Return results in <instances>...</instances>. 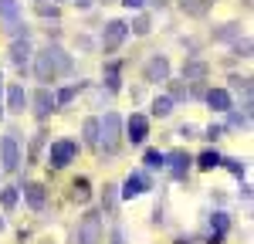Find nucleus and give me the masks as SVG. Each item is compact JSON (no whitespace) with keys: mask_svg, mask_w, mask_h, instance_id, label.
Masks as SVG:
<instances>
[{"mask_svg":"<svg viewBox=\"0 0 254 244\" xmlns=\"http://www.w3.org/2000/svg\"><path fill=\"white\" fill-rule=\"evenodd\" d=\"M146 81H170V58L166 55H153L146 61Z\"/></svg>","mask_w":254,"mask_h":244,"instance_id":"obj_7","label":"nucleus"},{"mask_svg":"<svg viewBox=\"0 0 254 244\" xmlns=\"http://www.w3.org/2000/svg\"><path fill=\"white\" fill-rule=\"evenodd\" d=\"M231 88H234V92H241V95L248 99V95H251V78H241V75H231Z\"/></svg>","mask_w":254,"mask_h":244,"instance_id":"obj_27","label":"nucleus"},{"mask_svg":"<svg viewBox=\"0 0 254 244\" xmlns=\"http://www.w3.org/2000/svg\"><path fill=\"white\" fill-rule=\"evenodd\" d=\"M146 136H149V119L146 116H129V122H126V139L129 142H146Z\"/></svg>","mask_w":254,"mask_h":244,"instance_id":"obj_9","label":"nucleus"},{"mask_svg":"<svg viewBox=\"0 0 254 244\" xmlns=\"http://www.w3.org/2000/svg\"><path fill=\"white\" fill-rule=\"evenodd\" d=\"M176 244H190V241H176Z\"/></svg>","mask_w":254,"mask_h":244,"instance_id":"obj_45","label":"nucleus"},{"mask_svg":"<svg viewBox=\"0 0 254 244\" xmlns=\"http://www.w3.org/2000/svg\"><path fill=\"white\" fill-rule=\"evenodd\" d=\"M7 34H10V38H24L27 41V24H20V20H10V24H7Z\"/></svg>","mask_w":254,"mask_h":244,"instance_id":"obj_31","label":"nucleus"},{"mask_svg":"<svg viewBox=\"0 0 254 244\" xmlns=\"http://www.w3.org/2000/svg\"><path fill=\"white\" fill-rule=\"evenodd\" d=\"M220 136H224V129H220V125H210V129H207V139H220Z\"/></svg>","mask_w":254,"mask_h":244,"instance_id":"obj_37","label":"nucleus"},{"mask_svg":"<svg viewBox=\"0 0 254 244\" xmlns=\"http://www.w3.org/2000/svg\"><path fill=\"white\" fill-rule=\"evenodd\" d=\"M27 102L34 105V116H38V119H48V116L55 112V95H51L48 88H38L34 99H27Z\"/></svg>","mask_w":254,"mask_h":244,"instance_id":"obj_11","label":"nucleus"},{"mask_svg":"<svg viewBox=\"0 0 254 244\" xmlns=\"http://www.w3.org/2000/svg\"><path fill=\"white\" fill-rule=\"evenodd\" d=\"M27 99H31V95H27V92H24V85H10V88H7V109H10V112H24V109H27Z\"/></svg>","mask_w":254,"mask_h":244,"instance_id":"obj_14","label":"nucleus"},{"mask_svg":"<svg viewBox=\"0 0 254 244\" xmlns=\"http://www.w3.org/2000/svg\"><path fill=\"white\" fill-rule=\"evenodd\" d=\"M234 58H251V38L234 41Z\"/></svg>","mask_w":254,"mask_h":244,"instance_id":"obj_33","label":"nucleus"},{"mask_svg":"<svg viewBox=\"0 0 254 244\" xmlns=\"http://www.w3.org/2000/svg\"><path fill=\"white\" fill-rule=\"evenodd\" d=\"M78 244H102V214L98 210H88L78 221V234H75Z\"/></svg>","mask_w":254,"mask_h":244,"instance_id":"obj_3","label":"nucleus"},{"mask_svg":"<svg viewBox=\"0 0 254 244\" xmlns=\"http://www.w3.org/2000/svg\"><path fill=\"white\" fill-rule=\"evenodd\" d=\"M126 27H132V34H139V38H146V34L153 31V20L146 17V14H139V17L132 20V24H126Z\"/></svg>","mask_w":254,"mask_h":244,"instance_id":"obj_24","label":"nucleus"},{"mask_svg":"<svg viewBox=\"0 0 254 244\" xmlns=\"http://www.w3.org/2000/svg\"><path fill=\"white\" fill-rule=\"evenodd\" d=\"M227 227H231V217H227L224 210H217V214H214V234L224 238V234H227Z\"/></svg>","mask_w":254,"mask_h":244,"instance_id":"obj_28","label":"nucleus"},{"mask_svg":"<svg viewBox=\"0 0 254 244\" xmlns=\"http://www.w3.org/2000/svg\"><path fill=\"white\" fill-rule=\"evenodd\" d=\"M17 186H7V190H3V193H0V203H3V210H14V207H17Z\"/></svg>","mask_w":254,"mask_h":244,"instance_id":"obj_26","label":"nucleus"},{"mask_svg":"<svg viewBox=\"0 0 254 244\" xmlns=\"http://www.w3.org/2000/svg\"><path fill=\"white\" fill-rule=\"evenodd\" d=\"M24 200L31 210H44V203H48V190H44V183H27L24 186Z\"/></svg>","mask_w":254,"mask_h":244,"instance_id":"obj_12","label":"nucleus"},{"mask_svg":"<svg viewBox=\"0 0 254 244\" xmlns=\"http://www.w3.org/2000/svg\"><path fill=\"white\" fill-rule=\"evenodd\" d=\"M38 14H41V17H58V7H48V3H38Z\"/></svg>","mask_w":254,"mask_h":244,"instance_id":"obj_36","label":"nucleus"},{"mask_svg":"<svg viewBox=\"0 0 254 244\" xmlns=\"http://www.w3.org/2000/svg\"><path fill=\"white\" fill-rule=\"evenodd\" d=\"M180 136H187V139H190V136H196V125H190V122H187V125L180 129Z\"/></svg>","mask_w":254,"mask_h":244,"instance_id":"obj_38","label":"nucleus"},{"mask_svg":"<svg viewBox=\"0 0 254 244\" xmlns=\"http://www.w3.org/2000/svg\"><path fill=\"white\" fill-rule=\"evenodd\" d=\"M81 136H85V142H88V146H98V119H85Z\"/></svg>","mask_w":254,"mask_h":244,"instance_id":"obj_23","label":"nucleus"},{"mask_svg":"<svg viewBox=\"0 0 254 244\" xmlns=\"http://www.w3.org/2000/svg\"><path fill=\"white\" fill-rule=\"evenodd\" d=\"M0 17L7 20V24L17 20L20 17V3H17V0H0Z\"/></svg>","mask_w":254,"mask_h":244,"instance_id":"obj_21","label":"nucleus"},{"mask_svg":"<svg viewBox=\"0 0 254 244\" xmlns=\"http://www.w3.org/2000/svg\"><path fill=\"white\" fill-rule=\"evenodd\" d=\"M170 112H173V99H170V95H159V99L153 102V116H159V119H166Z\"/></svg>","mask_w":254,"mask_h":244,"instance_id":"obj_25","label":"nucleus"},{"mask_svg":"<svg viewBox=\"0 0 254 244\" xmlns=\"http://www.w3.org/2000/svg\"><path fill=\"white\" fill-rule=\"evenodd\" d=\"M187 95H190V88H187L183 81H173V88H170V99L180 102V99H187Z\"/></svg>","mask_w":254,"mask_h":244,"instance_id":"obj_34","label":"nucleus"},{"mask_svg":"<svg viewBox=\"0 0 254 244\" xmlns=\"http://www.w3.org/2000/svg\"><path fill=\"white\" fill-rule=\"evenodd\" d=\"M119 207V186L116 183H105V193H102V210L105 214H116Z\"/></svg>","mask_w":254,"mask_h":244,"instance_id":"obj_17","label":"nucleus"},{"mask_svg":"<svg viewBox=\"0 0 254 244\" xmlns=\"http://www.w3.org/2000/svg\"><path fill=\"white\" fill-rule=\"evenodd\" d=\"M207 61H200V58H187V64H183V78L187 81H203L207 78Z\"/></svg>","mask_w":254,"mask_h":244,"instance_id":"obj_15","label":"nucleus"},{"mask_svg":"<svg viewBox=\"0 0 254 244\" xmlns=\"http://www.w3.org/2000/svg\"><path fill=\"white\" fill-rule=\"evenodd\" d=\"M180 7H183V14H190V17H203L207 7H210V0H180Z\"/></svg>","mask_w":254,"mask_h":244,"instance_id":"obj_18","label":"nucleus"},{"mask_svg":"<svg viewBox=\"0 0 254 244\" xmlns=\"http://www.w3.org/2000/svg\"><path fill=\"white\" fill-rule=\"evenodd\" d=\"M126 34H129L126 20H109V24H105V31H102V48H105V51H116L119 44L126 41Z\"/></svg>","mask_w":254,"mask_h":244,"instance_id":"obj_5","label":"nucleus"},{"mask_svg":"<svg viewBox=\"0 0 254 244\" xmlns=\"http://www.w3.org/2000/svg\"><path fill=\"white\" fill-rule=\"evenodd\" d=\"M34 71H38V81H55L58 75H68V71H71V58L61 51L58 44H48V48L38 55Z\"/></svg>","mask_w":254,"mask_h":244,"instance_id":"obj_1","label":"nucleus"},{"mask_svg":"<svg viewBox=\"0 0 254 244\" xmlns=\"http://www.w3.org/2000/svg\"><path fill=\"white\" fill-rule=\"evenodd\" d=\"M102 3H116V0H102Z\"/></svg>","mask_w":254,"mask_h":244,"instance_id":"obj_43","label":"nucleus"},{"mask_svg":"<svg viewBox=\"0 0 254 244\" xmlns=\"http://www.w3.org/2000/svg\"><path fill=\"white\" fill-rule=\"evenodd\" d=\"M0 163H3V170H17V166H20V146H17V132L3 136V142H0Z\"/></svg>","mask_w":254,"mask_h":244,"instance_id":"obj_6","label":"nucleus"},{"mask_svg":"<svg viewBox=\"0 0 254 244\" xmlns=\"http://www.w3.org/2000/svg\"><path fill=\"white\" fill-rule=\"evenodd\" d=\"M214 41H241V24H224V27H217Z\"/></svg>","mask_w":254,"mask_h":244,"instance_id":"obj_19","label":"nucleus"},{"mask_svg":"<svg viewBox=\"0 0 254 244\" xmlns=\"http://www.w3.org/2000/svg\"><path fill=\"white\" fill-rule=\"evenodd\" d=\"M27 58H31V44H27V41H14V44H10V61L24 71V68H27Z\"/></svg>","mask_w":254,"mask_h":244,"instance_id":"obj_16","label":"nucleus"},{"mask_svg":"<svg viewBox=\"0 0 254 244\" xmlns=\"http://www.w3.org/2000/svg\"><path fill=\"white\" fill-rule=\"evenodd\" d=\"M163 166H170V173H173L176 180H183V177H187V170H190V156H187L183 149H173V153H166V156H163Z\"/></svg>","mask_w":254,"mask_h":244,"instance_id":"obj_10","label":"nucleus"},{"mask_svg":"<svg viewBox=\"0 0 254 244\" xmlns=\"http://www.w3.org/2000/svg\"><path fill=\"white\" fill-rule=\"evenodd\" d=\"M75 3H78L81 10H85V7H92V3H95V0H75Z\"/></svg>","mask_w":254,"mask_h":244,"instance_id":"obj_41","label":"nucleus"},{"mask_svg":"<svg viewBox=\"0 0 254 244\" xmlns=\"http://www.w3.org/2000/svg\"><path fill=\"white\" fill-rule=\"evenodd\" d=\"M142 163H146L149 170H163V153H159V149H146Z\"/></svg>","mask_w":254,"mask_h":244,"instance_id":"obj_29","label":"nucleus"},{"mask_svg":"<svg viewBox=\"0 0 254 244\" xmlns=\"http://www.w3.org/2000/svg\"><path fill=\"white\" fill-rule=\"evenodd\" d=\"M146 190H153V183H149V177H142V173H129L119 193H122L126 200H132V197H142Z\"/></svg>","mask_w":254,"mask_h":244,"instance_id":"obj_8","label":"nucleus"},{"mask_svg":"<svg viewBox=\"0 0 254 244\" xmlns=\"http://www.w3.org/2000/svg\"><path fill=\"white\" fill-rule=\"evenodd\" d=\"M112 244H126V234H122L119 227H116V231H112Z\"/></svg>","mask_w":254,"mask_h":244,"instance_id":"obj_40","label":"nucleus"},{"mask_svg":"<svg viewBox=\"0 0 254 244\" xmlns=\"http://www.w3.org/2000/svg\"><path fill=\"white\" fill-rule=\"evenodd\" d=\"M122 142V119L119 112H105V119H98V146H105V153H116Z\"/></svg>","mask_w":254,"mask_h":244,"instance_id":"obj_2","label":"nucleus"},{"mask_svg":"<svg viewBox=\"0 0 254 244\" xmlns=\"http://www.w3.org/2000/svg\"><path fill=\"white\" fill-rule=\"evenodd\" d=\"M75 156H78V142L58 139V142H51V149H48V166H55V170H64L68 163H75Z\"/></svg>","mask_w":254,"mask_h":244,"instance_id":"obj_4","label":"nucleus"},{"mask_svg":"<svg viewBox=\"0 0 254 244\" xmlns=\"http://www.w3.org/2000/svg\"><path fill=\"white\" fill-rule=\"evenodd\" d=\"M207 105H210L214 112H231V109H234L227 88H210V92H207Z\"/></svg>","mask_w":254,"mask_h":244,"instance_id":"obj_13","label":"nucleus"},{"mask_svg":"<svg viewBox=\"0 0 254 244\" xmlns=\"http://www.w3.org/2000/svg\"><path fill=\"white\" fill-rule=\"evenodd\" d=\"M0 116H3V112H0Z\"/></svg>","mask_w":254,"mask_h":244,"instance_id":"obj_46","label":"nucleus"},{"mask_svg":"<svg viewBox=\"0 0 254 244\" xmlns=\"http://www.w3.org/2000/svg\"><path fill=\"white\" fill-rule=\"evenodd\" d=\"M81 85H68V88H61L58 95H55V105H68V102L75 99V92H78Z\"/></svg>","mask_w":254,"mask_h":244,"instance_id":"obj_30","label":"nucleus"},{"mask_svg":"<svg viewBox=\"0 0 254 244\" xmlns=\"http://www.w3.org/2000/svg\"><path fill=\"white\" fill-rule=\"evenodd\" d=\"M0 231H3V217H0Z\"/></svg>","mask_w":254,"mask_h":244,"instance_id":"obj_44","label":"nucleus"},{"mask_svg":"<svg viewBox=\"0 0 254 244\" xmlns=\"http://www.w3.org/2000/svg\"><path fill=\"white\" fill-rule=\"evenodd\" d=\"M153 3H156V7H166V0H153Z\"/></svg>","mask_w":254,"mask_h":244,"instance_id":"obj_42","label":"nucleus"},{"mask_svg":"<svg viewBox=\"0 0 254 244\" xmlns=\"http://www.w3.org/2000/svg\"><path fill=\"white\" fill-rule=\"evenodd\" d=\"M71 197L78 203H88V197H92V190H88V180L85 177H78V180L71 183Z\"/></svg>","mask_w":254,"mask_h":244,"instance_id":"obj_20","label":"nucleus"},{"mask_svg":"<svg viewBox=\"0 0 254 244\" xmlns=\"http://www.w3.org/2000/svg\"><path fill=\"white\" fill-rule=\"evenodd\" d=\"M220 160H224V156H220V153H217V149H207V153H200V170H217V166H220Z\"/></svg>","mask_w":254,"mask_h":244,"instance_id":"obj_22","label":"nucleus"},{"mask_svg":"<svg viewBox=\"0 0 254 244\" xmlns=\"http://www.w3.org/2000/svg\"><path fill=\"white\" fill-rule=\"evenodd\" d=\"M41 146H44V132H38V136H34V142H31V160H38Z\"/></svg>","mask_w":254,"mask_h":244,"instance_id":"obj_35","label":"nucleus"},{"mask_svg":"<svg viewBox=\"0 0 254 244\" xmlns=\"http://www.w3.org/2000/svg\"><path fill=\"white\" fill-rule=\"evenodd\" d=\"M220 166H227V170L234 173L237 180H244V170H248V166H244V163H241V160H220Z\"/></svg>","mask_w":254,"mask_h":244,"instance_id":"obj_32","label":"nucleus"},{"mask_svg":"<svg viewBox=\"0 0 254 244\" xmlns=\"http://www.w3.org/2000/svg\"><path fill=\"white\" fill-rule=\"evenodd\" d=\"M119 3H126V7H129V10H139V7H142V3H146V0H119Z\"/></svg>","mask_w":254,"mask_h":244,"instance_id":"obj_39","label":"nucleus"}]
</instances>
